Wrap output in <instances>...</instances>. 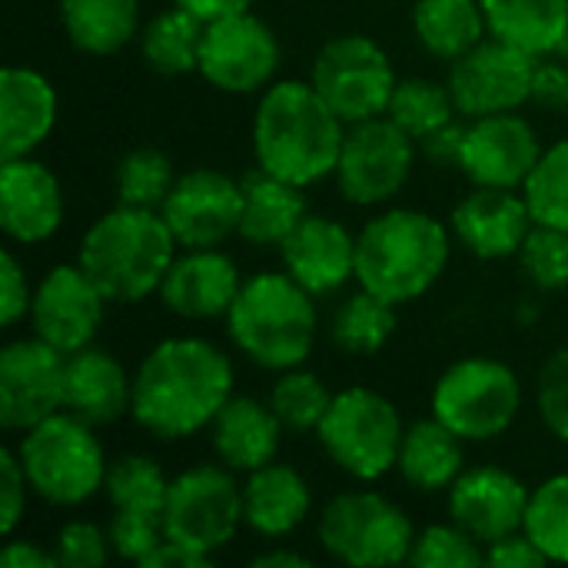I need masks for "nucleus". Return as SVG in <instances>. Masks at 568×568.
<instances>
[{"mask_svg":"<svg viewBox=\"0 0 568 568\" xmlns=\"http://www.w3.org/2000/svg\"><path fill=\"white\" fill-rule=\"evenodd\" d=\"M233 396V363L210 339L156 343L133 376V419L156 439H186L216 419Z\"/></svg>","mask_w":568,"mask_h":568,"instance_id":"obj_1","label":"nucleus"},{"mask_svg":"<svg viewBox=\"0 0 568 568\" xmlns=\"http://www.w3.org/2000/svg\"><path fill=\"white\" fill-rule=\"evenodd\" d=\"M346 123L313 83L280 80L263 90L253 116L256 166L293 183L313 186L336 173Z\"/></svg>","mask_w":568,"mask_h":568,"instance_id":"obj_2","label":"nucleus"},{"mask_svg":"<svg viewBox=\"0 0 568 568\" xmlns=\"http://www.w3.org/2000/svg\"><path fill=\"white\" fill-rule=\"evenodd\" d=\"M449 263V230L419 210H386L356 236L359 290L403 306L429 293Z\"/></svg>","mask_w":568,"mask_h":568,"instance_id":"obj_3","label":"nucleus"},{"mask_svg":"<svg viewBox=\"0 0 568 568\" xmlns=\"http://www.w3.org/2000/svg\"><path fill=\"white\" fill-rule=\"evenodd\" d=\"M176 246L160 210L120 203L90 223L77 263L110 303H140L160 293V283L176 260Z\"/></svg>","mask_w":568,"mask_h":568,"instance_id":"obj_4","label":"nucleus"},{"mask_svg":"<svg viewBox=\"0 0 568 568\" xmlns=\"http://www.w3.org/2000/svg\"><path fill=\"white\" fill-rule=\"evenodd\" d=\"M316 296L306 293L286 270L243 280L240 296L226 313L233 346L260 369L286 373L310 359L316 343Z\"/></svg>","mask_w":568,"mask_h":568,"instance_id":"obj_5","label":"nucleus"},{"mask_svg":"<svg viewBox=\"0 0 568 568\" xmlns=\"http://www.w3.org/2000/svg\"><path fill=\"white\" fill-rule=\"evenodd\" d=\"M30 493L50 506L73 509L93 499L106 483V456L93 426L60 409L23 433L17 443Z\"/></svg>","mask_w":568,"mask_h":568,"instance_id":"obj_6","label":"nucleus"},{"mask_svg":"<svg viewBox=\"0 0 568 568\" xmlns=\"http://www.w3.org/2000/svg\"><path fill=\"white\" fill-rule=\"evenodd\" d=\"M316 433L336 469L359 483H376L396 469L406 426L386 396L353 386L333 396Z\"/></svg>","mask_w":568,"mask_h":568,"instance_id":"obj_7","label":"nucleus"},{"mask_svg":"<svg viewBox=\"0 0 568 568\" xmlns=\"http://www.w3.org/2000/svg\"><path fill=\"white\" fill-rule=\"evenodd\" d=\"M523 409L519 376L489 356L453 363L433 389V416L463 443H489L503 436Z\"/></svg>","mask_w":568,"mask_h":568,"instance_id":"obj_8","label":"nucleus"},{"mask_svg":"<svg viewBox=\"0 0 568 568\" xmlns=\"http://www.w3.org/2000/svg\"><path fill=\"white\" fill-rule=\"evenodd\" d=\"M320 546L339 566L386 568L409 562L416 529L409 516L379 493H343L320 513Z\"/></svg>","mask_w":568,"mask_h":568,"instance_id":"obj_9","label":"nucleus"},{"mask_svg":"<svg viewBox=\"0 0 568 568\" xmlns=\"http://www.w3.org/2000/svg\"><path fill=\"white\" fill-rule=\"evenodd\" d=\"M243 519V489L226 466H193L170 479L163 506V536L200 556L233 542Z\"/></svg>","mask_w":568,"mask_h":568,"instance_id":"obj_10","label":"nucleus"},{"mask_svg":"<svg viewBox=\"0 0 568 568\" xmlns=\"http://www.w3.org/2000/svg\"><path fill=\"white\" fill-rule=\"evenodd\" d=\"M310 83L333 106V113L353 126L373 116H386L399 80L393 60L373 37L339 33L320 47Z\"/></svg>","mask_w":568,"mask_h":568,"instance_id":"obj_11","label":"nucleus"},{"mask_svg":"<svg viewBox=\"0 0 568 568\" xmlns=\"http://www.w3.org/2000/svg\"><path fill=\"white\" fill-rule=\"evenodd\" d=\"M416 163V140L389 116H373L346 130L336 183L356 206H383L409 183Z\"/></svg>","mask_w":568,"mask_h":568,"instance_id":"obj_12","label":"nucleus"},{"mask_svg":"<svg viewBox=\"0 0 568 568\" xmlns=\"http://www.w3.org/2000/svg\"><path fill=\"white\" fill-rule=\"evenodd\" d=\"M536 60L539 57L513 43H503L496 37L476 43L449 67L446 87L453 93L456 113L479 120V116L519 110L526 100H532Z\"/></svg>","mask_w":568,"mask_h":568,"instance_id":"obj_13","label":"nucleus"},{"mask_svg":"<svg viewBox=\"0 0 568 568\" xmlns=\"http://www.w3.org/2000/svg\"><path fill=\"white\" fill-rule=\"evenodd\" d=\"M280 70V40L276 33L246 13L220 17L206 23L200 43V73L223 93H256L270 87Z\"/></svg>","mask_w":568,"mask_h":568,"instance_id":"obj_14","label":"nucleus"},{"mask_svg":"<svg viewBox=\"0 0 568 568\" xmlns=\"http://www.w3.org/2000/svg\"><path fill=\"white\" fill-rule=\"evenodd\" d=\"M160 213L183 250H213L240 233L243 183L223 170L196 166L176 176Z\"/></svg>","mask_w":568,"mask_h":568,"instance_id":"obj_15","label":"nucleus"},{"mask_svg":"<svg viewBox=\"0 0 568 568\" xmlns=\"http://www.w3.org/2000/svg\"><path fill=\"white\" fill-rule=\"evenodd\" d=\"M63 369L67 356L40 336L7 343L0 349V426L7 433H27L60 413Z\"/></svg>","mask_w":568,"mask_h":568,"instance_id":"obj_16","label":"nucleus"},{"mask_svg":"<svg viewBox=\"0 0 568 568\" xmlns=\"http://www.w3.org/2000/svg\"><path fill=\"white\" fill-rule=\"evenodd\" d=\"M106 303L110 300L100 293V286L87 276L80 263L53 266L33 290V303H30L33 336L70 356L93 343Z\"/></svg>","mask_w":568,"mask_h":568,"instance_id":"obj_17","label":"nucleus"},{"mask_svg":"<svg viewBox=\"0 0 568 568\" xmlns=\"http://www.w3.org/2000/svg\"><path fill=\"white\" fill-rule=\"evenodd\" d=\"M542 156L539 133L519 110L479 116L466 126L459 170L473 186L519 190Z\"/></svg>","mask_w":568,"mask_h":568,"instance_id":"obj_18","label":"nucleus"},{"mask_svg":"<svg viewBox=\"0 0 568 568\" xmlns=\"http://www.w3.org/2000/svg\"><path fill=\"white\" fill-rule=\"evenodd\" d=\"M529 499L532 493L513 473L499 466H476L449 486V519L476 542L493 546L526 529Z\"/></svg>","mask_w":568,"mask_h":568,"instance_id":"obj_19","label":"nucleus"},{"mask_svg":"<svg viewBox=\"0 0 568 568\" xmlns=\"http://www.w3.org/2000/svg\"><path fill=\"white\" fill-rule=\"evenodd\" d=\"M276 250L283 270L313 296H329L356 280V236L339 220L306 213Z\"/></svg>","mask_w":568,"mask_h":568,"instance_id":"obj_20","label":"nucleus"},{"mask_svg":"<svg viewBox=\"0 0 568 568\" xmlns=\"http://www.w3.org/2000/svg\"><path fill=\"white\" fill-rule=\"evenodd\" d=\"M536 226L526 196L499 186H476L453 210L456 240L479 260L519 256L529 230Z\"/></svg>","mask_w":568,"mask_h":568,"instance_id":"obj_21","label":"nucleus"},{"mask_svg":"<svg viewBox=\"0 0 568 568\" xmlns=\"http://www.w3.org/2000/svg\"><path fill=\"white\" fill-rule=\"evenodd\" d=\"M63 223V190L57 176L30 160H3L0 166V226L13 243H43Z\"/></svg>","mask_w":568,"mask_h":568,"instance_id":"obj_22","label":"nucleus"},{"mask_svg":"<svg viewBox=\"0 0 568 568\" xmlns=\"http://www.w3.org/2000/svg\"><path fill=\"white\" fill-rule=\"evenodd\" d=\"M240 290L243 280L236 263L213 246L176 256L160 283V300L180 320H216L230 313Z\"/></svg>","mask_w":568,"mask_h":568,"instance_id":"obj_23","label":"nucleus"},{"mask_svg":"<svg viewBox=\"0 0 568 568\" xmlns=\"http://www.w3.org/2000/svg\"><path fill=\"white\" fill-rule=\"evenodd\" d=\"M63 409L90 426H110L133 409V379L113 353L83 346L67 356Z\"/></svg>","mask_w":568,"mask_h":568,"instance_id":"obj_24","label":"nucleus"},{"mask_svg":"<svg viewBox=\"0 0 568 568\" xmlns=\"http://www.w3.org/2000/svg\"><path fill=\"white\" fill-rule=\"evenodd\" d=\"M57 123V93L50 80L30 67H3L0 73V156H30Z\"/></svg>","mask_w":568,"mask_h":568,"instance_id":"obj_25","label":"nucleus"},{"mask_svg":"<svg viewBox=\"0 0 568 568\" xmlns=\"http://www.w3.org/2000/svg\"><path fill=\"white\" fill-rule=\"evenodd\" d=\"M210 443L216 459L233 473H253L276 459L280 436L286 433L270 403L253 396H230L210 423Z\"/></svg>","mask_w":568,"mask_h":568,"instance_id":"obj_26","label":"nucleus"},{"mask_svg":"<svg viewBox=\"0 0 568 568\" xmlns=\"http://www.w3.org/2000/svg\"><path fill=\"white\" fill-rule=\"evenodd\" d=\"M310 509H313V493L293 466L266 463L246 473L243 519L256 536L283 539L306 523Z\"/></svg>","mask_w":568,"mask_h":568,"instance_id":"obj_27","label":"nucleus"},{"mask_svg":"<svg viewBox=\"0 0 568 568\" xmlns=\"http://www.w3.org/2000/svg\"><path fill=\"white\" fill-rule=\"evenodd\" d=\"M240 236L253 246H280L306 216L303 186H293L266 170H250L243 180Z\"/></svg>","mask_w":568,"mask_h":568,"instance_id":"obj_28","label":"nucleus"},{"mask_svg":"<svg viewBox=\"0 0 568 568\" xmlns=\"http://www.w3.org/2000/svg\"><path fill=\"white\" fill-rule=\"evenodd\" d=\"M396 469L406 479V486H413L416 493H429V496L443 493L466 473L463 439L436 416L419 419L403 436Z\"/></svg>","mask_w":568,"mask_h":568,"instance_id":"obj_29","label":"nucleus"},{"mask_svg":"<svg viewBox=\"0 0 568 568\" xmlns=\"http://www.w3.org/2000/svg\"><path fill=\"white\" fill-rule=\"evenodd\" d=\"M489 37L532 57H552L568 27V0H483Z\"/></svg>","mask_w":568,"mask_h":568,"instance_id":"obj_30","label":"nucleus"},{"mask_svg":"<svg viewBox=\"0 0 568 568\" xmlns=\"http://www.w3.org/2000/svg\"><path fill=\"white\" fill-rule=\"evenodd\" d=\"M413 30L423 50L453 63L486 40L489 23L483 0H416Z\"/></svg>","mask_w":568,"mask_h":568,"instance_id":"obj_31","label":"nucleus"},{"mask_svg":"<svg viewBox=\"0 0 568 568\" xmlns=\"http://www.w3.org/2000/svg\"><path fill=\"white\" fill-rule=\"evenodd\" d=\"M70 43L93 57L123 50L140 27V0H60Z\"/></svg>","mask_w":568,"mask_h":568,"instance_id":"obj_32","label":"nucleus"},{"mask_svg":"<svg viewBox=\"0 0 568 568\" xmlns=\"http://www.w3.org/2000/svg\"><path fill=\"white\" fill-rule=\"evenodd\" d=\"M203 30H206V20H200L196 13H190L176 3L160 10L140 37L146 67L163 77H180V73L200 70Z\"/></svg>","mask_w":568,"mask_h":568,"instance_id":"obj_33","label":"nucleus"},{"mask_svg":"<svg viewBox=\"0 0 568 568\" xmlns=\"http://www.w3.org/2000/svg\"><path fill=\"white\" fill-rule=\"evenodd\" d=\"M393 329H396V306L359 290L336 310L329 336L333 346L349 356H373L389 343Z\"/></svg>","mask_w":568,"mask_h":568,"instance_id":"obj_34","label":"nucleus"},{"mask_svg":"<svg viewBox=\"0 0 568 568\" xmlns=\"http://www.w3.org/2000/svg\"><path fill=\"white\" fill-rule=\"evenodd\" d=\"M103 493L113 509L163 516L170 479L163 476L160 463H153L150 456H123V459L110 463Z\"/></svg>","mask_w":568,"mask_h":568,"instance_id":"obj_35","label":"nucleus"},{"mask_svg":"<svg viewBox=\"0 0 568 568\" xmlns=\"http://www.w3.org/2000/svg\"><path fill=\"white\" fill-rule=\"evenodd\" d=\"M456 113V103H453V93L446 83H436V80H426V77H409V80H399L396 90H393V100H389V110L386 116L393 123H399L416 143L423 136H429L433 130L446 126Z\"/></svg>","mask_w":568,"mask_h":568,"instance_id":"obj_36","label":"nucleus"},{"mask_svg":"<svg viewBox=\"0 0 568 568\" xmlns=\"http://www.w3.org/2000/svg\"><path fill=\"white\" fill-rule=\"evenodd\" d=\"M266 403L286 433H316L333 403V393L326 389V383L320 376L296 366V369L280 373Z\"/></svg>","mask_w":568,"mask_h":568,"instance_id":"obj_37","label":"nucleus"},{"mask_svg":"<svg viewBox=\"0 0 568 568\" xmlns=\"http://www.w3.org/2000/svg\"><path fill=\"white\" fill-rule=\"evenodd\" d=\"M173 183H176V173H173L170 156L153 146L130 150L116 166V200L123 206L163 210Z\"/></svg>","mask_w":568,"mask_h":568,"instance_id":"obj_38","label":"nucleus"},{"mask_svg":"<svg viewBox=\"0 0 568 568\" xmlns=\"http://www.w3.org/2000/svg\"><path fill=\"white\" fill-rule=\"evenodd\" d=\"M523 196L536 223L568 230V136L542 150L536 170L523 186Z\"/></svg>","mask_w":568,"mask_h":568,"instance_id":"obj_39","label":"nucleus"},{"mask_svg":"<svg viewBox=\"0 0 568 568\" xmlns=\"http://www.w3.org/2000/svg\"><path fill=\"white\" fill-rule=\"evenodd\" d=\"M526 536L546 552L549 562L568 566V473L532 489L526 513Z\"/></svg>","mask_w":568,"mask_h":568,"instance_id":"obj_40","label":"nucleus"},{"mask_svg":"<svg viewBox=\"0 0 568 568\" xmlns=\"http://www.w3.org/2000/svg\"><path fill=\"white\" fill-rule=\"evenodd\" d=\"M523 273L532 286L556 293L568 286V230L536 223L519 250Z\"/></svg>","mask_w":568,"mask_h":568,"instance_id":"obj_41","label":"nucleus"},{"mask_svg":"<svg viewBox=\"0 0 568 568\" xmlns=\"http://www.w3.org/2000/svg\"><path fill=\"white\" fill-rule=\"evenodd\" d=\"M409 562L416 568H479L486 566V549L456 523L429 526L416 532Z\"/></svg>","mask_w":568,"mask_h":568,"instance_id":"obj_42","label":"nucleus"},{"mask_svg":"<svg viewBox=\"0 0 568 568\" xmlns=\"http://www.w3.org/2000/svg\"><path fill=\"white\" fill-rule=\"evenodd\" d=\"M106 536H110L113 556H120L123 562H136V566H143V559L166 539L163 536V516L126 513V509H113Z\"/></svg>","mask_w":568,"mask_h":568,"instance_id":"obj_43","label":"nucleus"},{"mask_svg":"<svg viewBox=\"0 0 568 568\" xmlns=\"http://www.w3.org/2000/svg\"><path fill=\"white\" fill-rule=\"evenodd\" d=\"M536 406L542 426L559 439L568 443V346L556 349L542 369H539V389H536Z\"/></svg>","mask_w":568,"mask_h":568,"instance_id":"obj_44","label":"nucleus"},{"mask_svg":"<svg viewBox=\"0 0 568 568\" xmlns=\"http://www.w3.org/2000/svg\"><path fill=\"white\" fill-rule=\"evenodd\" d=\"M53 552H57L60 568H100L106 566L113 546H110L106 529H100L97 523L70 519V523L57 532Z\"/></svg>","mask_w":568,"mask_h":568,"instance_id":"obj_45","label":"nucleus"},{"mask_svg":"<svg viewBox=\"0 0 568 568\" xmlns=\"http://www.w3.org/2000/svg\"><path fill=\"white\" fill-rule=\"evenodd\" d=\"M27 489H30V483H27V473L20 466L17 449H3L0 453V529L7 539L13 536V529L23 519Z\"/></svg>","mask_w":568,"mask_h":568,"instance_id":"obj_46","label":"nucleus"},{"mask_svg":"<svg viewBox=\"0 0 568 568\" xmlns=\"http://www.w3.org/2000/svg\"><path fill=\"white\" fill-rule=\"evenodd\" d=\"M30 303H33V290L27 283V273L20 266V260L3 250L0 260V323L10 329L17 326L23 316H30Z\"/></svg>","mask_w":568,"mask_h":568,"instance_id":"obj_47","label":"nucleus"},{"mask_svg":"<svg viewBox=\"0 0 568 568\" xmlns=\"http://www.w3.org/2000/svg\"><path fill=\"white\" fill-rule=\"evenodd\" d=\"M532 100L546 110H568V63L552 57L536 60L532 73Z\"/></svg>","mask_w":568,"mask_h":568,"instance_id":"obj_48","label":"nucleus"},{"mask_svg":"<svg viewBox=\"0 0 568 568\" xmlns=\"http://www.w3.org/2000/svg\"><path fill=\"white\" fill-rule=\"evenodd\" d=\"M486 566L496 568H542L549 566L546 552L523 532H513L493 546H486Z\"/></svg>","mask_w":568,"mask_h":568,"instance_id":"obj_49","label":"nucleus"},{"mask_svg":"<svg viewBox=\"0 0 568 568\" xmlns=\"http://www.w3.org/2000/svg\"><path fill=\"white\" fill-rule=\"evenodd\" d=\"M463 143H466V126L456 123V120H449L446 126H439V130H433L429 136L419 140L423 156H426L429 163H436V166H459V160H463Z\"/></svg>","mask_w":568,"mask_h":568,"instance_id":"obj_50","label":"nucleus"},{"mask_svg":"<svg viewBox=\"0 0 568 568\" xmlns=\"http://www.w3.org/2000/svg\"><path fill=\"white\" fill-rule=\"evenodd\" d=\"M0 566L3 568H57V552L43 549L40 542H27V539H10L7 549L0 552Z\"/></svg>","mask_w":568,"mask_h":568,"instance_id":"obj_51","label":"nucleus"},{"mask_svg":"<svg viewBox=\"0 0 568 568\" xmlns=\"http://www.w3.org/2000/svg\"><path fill=\"white\" fill-rule=\"evenodd\" d=\"M210 566V556H200L193 549H183L170 539H163L146 559H143V568H203Z\"/></svg>","mask_w":568,"mask_h":568,"instance_id":"obj_52","label":"nucleus"},{"mask_svg":"<svg viewBox=\"0 0 568 568\" xmlns=\"http://www.w3.org/2000/svg\"><path fill=\"white\" fill-rule=\"evenodd\" d=\"M176 7L196 13L200 20L213 23L220 17H233V13H246L253 7V0H173Z\"/></svg>","mask_w":568,"mask_h":568,"instance_id":"obj_53","label":"nucleus"},{"mask_svg":"<svg viewBox=\"0 0 568 568\" xmlns=\"http://www.w3.org/2000/svg\"><path fill=\"white\" fill-rule=\"evenodd\" d=\"M310 566L306 556L293 552V549H273V552H263L253 559V568H303Z\"/></svg>","mask_w":568,"mask_h":568,"instance_id":"obj_54","label":"nucleus"},{"mask_svg":"<svg viewBox=\"0 0 568 568\" xmlns=\"http://www.w3.org/2000/svg\"><path fill=\"white\" fill-rule=\"evenodd\" d=\"M552 57H559V60H566L568 63V27H566V33H562V40H559V47L552 50Z\"/></svg>","mask_w":568,"mask_h":568,"instance_id":"obj_55","label":"nucleus"}]
</instances>
